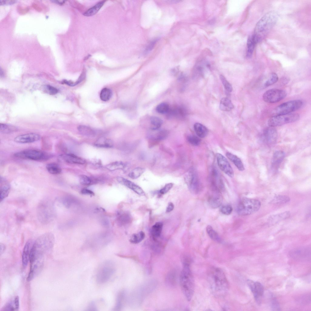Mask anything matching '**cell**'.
<instances>
[{
  "mask_svg": "<svg viewBox=\"0 0 311 311\" xmlns=\"http://www.w3.org/2000/svg\"><path fill=\"white\" fill-rule=\"evenodd\" d=\"M85 77V73L84 71L82 72L78 80L75 83L73 82V86H74L82 82Z\"/></svg>",
  "mask_w": 311,
  "mask_h": 311,
  "instance_id": "53",
  "label": "cell"
},
{
  "mask_svg": "<svg viewBox=\"0 0 311 311\" xmlns=\"http://www.w3.org/2000/svg\"><path fill=\"white\" fill-rule=\"evenodd\" d=\"M257 42L253 35L249 36L247 42L246 56L248 58H251L255 46Z\"/></svg>",
  "mask_w": 311,
  "mask_h": 311,
  "instance_id": "27",
  "label": "cell"
},
{
  "mask_svg": "<svg viewBox=\"0 0 311 311\" xmlns=\"http://www.w3.org/2000/svg\"><path fill=\"white\" fill-rule=\"evenodd\" d=\"M152 130L153 133H151L148 136L149 138L152 141H159L166 138L168 135V132L165 130Z\"/></svg>",
  "mask_w": 311,
  "mask_h": 311,
  "instance_id": "22",
  "label": "cell"
},
{
  "mask_svg": "<svg viewBox=\"0 0 311 311\" xmlns=\"http://www.w3.org/2000/svg\"><path fill=\"white\" fill-rule=\"evenodd\" d=\"M216 156L217 164L220 169L229 176L233 177L234 171L227 159L219 153H217Z\"/></svg>",
  "mask_w": 311,
  "mask_h": 311,
  "instance_id": "13",
  "label": "cell"
},
{
  "mask_svg": "<svg viewBox=\"0 0 311 311\" xmlns=\"http://www.w3.org/2000/svg\"><path fill=\"white\" fill-rule=\"evenodd\" d=\"M156 111L159 113L164 114L167 113L169 110V106L167 103L163 102L158 105L156 108Z\"/></svg>",
  "mask_w": 311,
  "mask_h": 311,
  "instance_id": "45",
  "label": "cell"
},
{
  "mask_svg": "<svg viewBox=\"0 0 311 311\" xmlns=\"http://www.w3.org/2000/svg\"><path fill=\"white\" fill-rule=\"evenodd\" d=\"M290 216V212L289 211H286L270 216L268 219V221L271 224H274L281 220L288 218Z\"/></svg>",
  "mask_w": 311,
  "mask_h": 311,
  "instance_id": "24",
  "label": "cell"
},
{
  "mask_svg": "<svg viewBox=\"0 0 311 311\" xmlns=\"http://www.w3.org/2000/svg\"><path fill=\"white\" fill-rule=\"evenodd\" d=\"M212 191V193L209 196L208 199V202L211 207L216 208L219 207L221 204L222 197L221 192L215 191Z\"/></svg>",
  "mask_w": 311,
  "mask_h": 311,
  "instance_id": "16",
  "label": "cell"
},
{
  "mask_svg": "<svg viewBox=\"0 0 311 311\" xmlns=\"http://www.w3.org/2000/svg\"><path fill=\"white\" fill-rule=\"evenodd\" d=\"M112 95V92L111 89L107 88H104L101 91L100 98L102 101H107L110 99Z\"/></svg>",
  "mask_w": 311,
  "mask_h": 311,
  "instance_id": "42",
  "label": "cell"
},
{
  "mask_svg": "<svg viewBox=\"0 0 311 311\" xmlns=\"http://www.w3.org/2000/svg\"><path fill=\"white\" fill-rule=\"evenodd\" d=\"M291 256L299 260H307L310 257V251L308 249L302 248L294 250L291 253Z\"/></svg>",
  "mask_w": 311,
  "mask_h": 311,
  "instance_id": "17",
  "label": "cell"
},
{
  "mask_svg": "<svg viewBox=\"0 0 311 311\" xmlns=\"http://www.w3.org/2000/svg\"><path fill=\"white\" fill-rule=\"evenodd\" d=\"M53 1V2H54L60 4H62L65 2V1L63 0H54Z\"/></svg>",
  "mask_w": 311,
  "mask_h": 311,
  "instance_id": "60",
  "label": "cell"
},
{
  "mask_svg": "<svg viewBox=\"0 0 311 311\" xmlns=\"http://www.w3.org/2000/svg\"><path fill=\"white\" fill-rule=\"evenodd\" d=\"M264 134L265 140L268 144H273L276 142L277 133L274 127H270L266 129L264 131Z\"/></svg>",
  "mask_w": 311,
  "mask_h": 311,
  "instance_id": "18",
  "label": "cell"
},
{
  "mask_svg": "<svg viewBox=\"0 0 311 311\" xmlns=\"http://www.w3.org/2000/svg\"><path fill=\"white\" fill-rule=\"evenodd\" d=\"M226 155L239 170L243 171L244 170V167L242 161L237 156L229 152H227Z\"/></svg>",
  "mask_w": 311,
  "mask_h": 311,
  "instance_id": "25",
  "label": "cell"
},
{
  "mask_svg": "<svg viewBox=\"0 0 311 311\" xmlns=\"http://www.w3.org/2000/svg\"><path fill=\"white\" fill-rule=\"evenodd\" d=\"M186 181L189 189L193 193H198L201 190V185L198 176L193 170H191L186 177Z\"/></svg>",
  "mask_w": 311,
  "mask_h": 311,
  "instance_id": "11",
  "label": "cell"
},
{
  "mask_svg": "<svg viewBox=\"0 0 311 311\" xmlns=\"http://www.w3.org/2000/svg\"><path fill=\"white\" fill-rule=\"evenodd\" d=\"M208 281L212 293L217 296L224 295L229 288V284L224 273L220 268H210L208 272Z\"/></svg>",
  "mask_w": 311,
  "mask_h": 311,
  "instance_id": "1",
  "label": "cell"
},
{
  "mask_svg": "<svg viewBox=\"0 0 311 311\" xmlns=\"http://www.w3.org/2000/svg\"><path fill=\"white\" fill-rule=\"evenodd\" d=\"M145 236V233L141 231L138 233L132 234L130 238V241L133 244H138L142 241L144 238Z\"/></svg>",
  "mask_w": 311,
  "mask_h": 311,
  "instance_id": "36",
  "label": "cell"
},
{
  "mask_svg": "<svg viewBox=\"0 0 311 311\" xmlns=\"http://www.w3.org/2000/svg\"><path fill=\"white\" fill-rule=\"evenodd\" d=\"M77 129L80 134L86 136H94L95 134L94 129L87 126L80 125L78 127Z\"/></svg>",
  "mask_w": 311,
  "mask_h": 311,
  "instance_id": "31",
  "label": "cell"
},
{
  "mask_svg": "<svg viewBox=\"0 0 311 311\" xmlns=\"http://www.w3.org/2000/svg\"><path fill=\"white\" fill-rule=\"evenodd\" d=\"M278 15L274 11L265 14L257 22L253 35L257 42L261 40L275 24Z\"/></svg>",
  "mask_w": 311,
  "mask_h": 311,
  "instance_id": "2",
  "label": "cell"
},
{
  "mask_svg": "<svg viewBox=\"0 0 311 311\" xmlns=\"http://www.w3.org/2000/svg\"><path fill=\"white\" fill-rule=\"evenodd\" d=\"M46 169L48 172L52 174H58L61 172V169L60 166L57 163H50L46 166Z\"/></svg>",
  "mask_w": 311,
  "mask_h": 311,
  "instance_id": "33",
  "label": "cell"
},
{
  "mask_svg": "<svg viewBox=\"0 0 311 311\" xmlns=\"http://www.w3.org/2000/svg\"><path fill=\"white\" fill-rule=\"evenodd\" d=\"M115 271V265L111 261L103 262L99 268L96 275L97 282L99 284H103L107 282Z\"/></svg>",
  "mask_w": 311,
  "mask_h": 311,
  "instance_id": "7",
  "label": "cell"
},
{
  "mask_svg": "<svg viewBox=\"0 0 311 311\" xmlns=\"http://www.w3.org/2000/svg\"><path fill=\"white\" fill-rule=\"evenodd\" d=\"M206 231L208 235L212 240L217 242L221 241V239L218 234L211 226H207Z\"/></svg>",
  "mask_w": 311,
  "mask_h": 311,
  "instance_id": "40",
  "label": "cell"
},
{
  "mask_svg": "<svg viewBox=\"0 0 311 311\" xmlns=\"http://www.w3.org/2000/svg\"><path fill=\"white\" fill-rule=\"evenodd\" d=\"M34 242L32 240L29 239L24 246L22 255V264L24 267L27 265L29 260L30 253Z\"/></svg>",
  "mask_w": 311,
  "mask_h": 311,
  "instance_id": "19",
  "label": "cell"
},
{
  "mask_svg": "<svg viewBox=\"0 0 311 311\" xmlns=\"http://www.w3.org/2000/svg\"><path fill=\"white\" fill-rule=\"evenodd\" d=\"M61 157L64 161L68 163L83 164L85 162L83 159L72 154H63Z\"/></svg>",
  "mask_w": 311,
  "mask_h": 311,
  "instance_id": "21",
  "label": "cell"
},
{
  "mask_svg": "<svg viewBox=\"0 0 311 311\" xmlns=\"http://www.w3.org/2000/svg\"><path fill=\"white\" fill-rule=\"evenodd\" d=\"M117 179L120 183L132 190L138 194L140 195L145 194L142 188L132 182L122 177H118Z\"/></svg>",
  "mask_w": 311,
  "mask_h": 311,
  "instance_id": "15",
  "label": "cell"
},
{
  "mask_svg": "<svg viewBox=\"0 0 311 311\" xmlns=\"http://www.w3.org/2000/svg\"><path fill=\"white\" fill-rule=\"evenodd\" d=\"M286 92L282 90L272 89L268 90L263 94L262 97L265 102L273 103L278 102L284 98L287 95Z\"/></svg>",
  "mask_w": 311,
  "mask_h": 311,
  "instance_id": "10",
  "label": "cell"
},
{
  "mask_svg": "<svg viewBox=\"0 0 311 311\" xmlns=\"http://www.w3.org/2000/svg\"><path fill=\"white\" fill-rule=\"evenodd\" d=\"M0 255H1L2 254H3V253L4 252V251H5V245L4 244H2L1 243H0Z\"/></svg>",
  "mask_w": 311,
  "mask_h": 311,
  "instance_id": "58",
  "label": "cell"
},
{
  "mask_svg": "<svg viewBox=\"0 0 311 311\" xmlns=\"http://www.w3.org/2000/svg\"><path fill=\"white\" fill-rule=\"evenodd\" d=\"M96 307L95 306V304L93 302H91L89 306L88 309H93V310H94V309H96Z\"/></svg>",
  "mask_w": 311,
  "mask_h": 311,
  "instance_id": "59",
  "label": "cell"
},
{
  "mask_svg": "<svg viewBox=\"0 0 311 311\" xmlns=\"http://www.w3.org/2000/svg\"><path fill=\"white\" fill-rule=\"evenodd\" d=\"M187 139L188 142L190 144L194 146L199 145L201 142V140L199 137L193 135L188 136Z\"/></svg>",
  "mask_w": 311,
  "mask_h": 311,
  "instance_id": "46",
  "label": "cell"
},
{
  "mask_svg": "<svg viewBox=\"0 0 311 311\" xmlns=\"http://www.w3.org/2000/svg\"><path fill=\"white\" fill-rule=\"evenodd\" d=\"M174 208V205L173 204L172 202L169 203L166 207V212L167 213L170 212Z\"/></svg>",
  "mask_w": 311,
  "mask_h": 311,
  "instance_id": "55",
  "label": "cell"
},
{
  "mask_svg": "<svg viewBox=\"0 0 311 311\" xmlns=\"http://www.w3.org/2000/svg\"><path fill=\"white\" fill-rule=\"evenodd\" d=\"M125 293L124 291H121L118 293L114 310H119L122 308L125 300Z\"/></svg>",
  "mask_w": 311,
  "mask_h": 311,
  "instance_id": "32",
  "label": "cell"
},
{
  "mask_svg": "<svg viewBox=\"0 0 311 311\" xmlns=\"http://www.w3.org/2000/svg\"><path fill=\"white\" fill-rule=\"evenodd\" d=\"M151 128L152 130L159 129L162 123V120L156 116L151 117L150 119Z\"/></svg>",
  "mask_w": 311,
  "mask_h": 311,
  "instance_id": "34",
  "label": "cell"
},
{
  "mask_svg": "<svg viewBox=\"0 0 311 311\" xmlns=\"http://www.w3.org/2000/svg\"><path fill=\"white\" fill-rule=\"evenodd\" d=\"M247 282L249 287L253 294L256 302L258 305H260L264 292L263 285L259 282H254L251 280H248Z\"/></svg>",
  "mask_w": 311,
  "mask_h": 311,
  "instance_id": "12",
  "label": "cell"
},
{
  "mask_svg": "<svg viewBox=\"0 0 311 311\" xmlns=\"http://www.w3.org/2000/svg\"><path fill=\"white\" fill-rule=\"evenodd\" d=\"M261 206L258 200L244 197L239 202L237 207L238 214L241 216L249 215L258 211Z\"/></svg>",
  "mask_w": 311,
  "mask_h": 311,
  "instance_id": "5",
  "label": "cell"
},
{
  "mask_svg": "<svg viewBox=\"0 0 311 311\" xmlns=\"http://www.w3.org/2000/svg\"><path fill=\"white\" fill-rule=\"evenodd\" d=\"M285 154L282 151H278L275 152L272 160V166L274 169H277L285 158Z\"/></svg>",
  "mask_w": 311,
  "mask_h": 311,
  "instance_id": "23",
  "label": "cell"
},
{
  "mask_svg": "<svg viewBox=\"0 0 311 311\" xmlns=\"http://www.w3.org/2000/svg\"><path fill=\"white\" fill-rule=\"evenodd\" d=\"M299 118V115L296 113L276 115L269 119L268 124L272 127L280 126L296 121Z\"/></svg>",
  "mask_w": 311,
  "mask_h": 311,
  "instance_id": "8",
  "label": "cell"
},
{
  "mask_svg": "<svg viewBox=\"0 0 311 311\" xmlns=\"http://www.w3.org/2000/svg\"><path fill=\"white\" fill-rule=\"evenodd\" d=\"M15 2L14 0H0V4L1 5L10 4L15 3Z\"/></svg>",
  "mask_w": 311,
  "mask_h": 311,
  "instance_id": "56",
  "label": "cell"
},
{
  "mask_svg": "<svg viewBox=\"0 0 311 311\" xmlns=\"http://www.w3.org/2000/svg\"><path fill=\"white\" fill-rule=\"evenodd\" d=\"M143 168L137 167L132 170L129 174V177L132 179H136L139 177L145 172Z\"/></svg>",
  "mask_w": 311,
  "mask_h": 311,
  "instance_id": "41",
  "label": "cell"
},
{
  "mask_svg": "<svg viewBox=\"0 0 311 311\" xmlns=\"http://www.w3.org/2000/svg\"><path fill=\"white\" fill-rule=\"evenodd\" d=\"M81 193L83 194L91 195H94V193L92 191L86 189H82L81 191Z\"/></svg>",
  "mask_w": 311,
  "mask_h": 311,
  "instance_id": "54",
  "label": "cell"
},
{
  "mask_svg": "<svg viewBox=\"0 0 311 311\" xmlns=\"http://www.w3.org/2000/svg\"><path fill=\"white\" fill-rule=\"evenodd\" d=\"M219 108L222 111H229L234 108V105L229 98L223 97L220 101Z\"/></svg>",
  "mask_w": 311,
  "mask_h": 311,
  "instance_id": "29",
  "label": "cell"
},
{
  "mask_svg": "<svg viewBox=\"0 0 311 311\" xmlns=\"http://www.w3.org/2000/svg\"><path fill=\"white\" fill-rule=\"evenodd\" d=\"M40 135L35 133H30L17 136L14 139V141L19 143H28L36 142L39 140Z\"/></svg>",
  "mask_w": 311,
  "mask_h": 311,
  "instance_id": "14",
  "label": "cell"
},
{
  "mask_svg": "<svg viewBox=\"0 0 311 311\" xmlns=\"http://www.w3.org/2000/svg\"><path fill=\"white\" fill-rule=\"evenodd\" d=\"M17 130V128L15 126L5 124H0L1 133L4 134L10 133Z\"/></svg>",
  "mask_w": 311,
  "mask_h": 311,
  "instance_id": "39",
  "label": "cell"
},
{
  "mask_svg": "<svg viewBox=\"0 0 311 311\" xmlns=\"http://www.w3.org/2000/svg\"><path fill=\"white\" fill-rule=\"evenodd\" d=\"M232 208L229 205H226L222 206L220 208V211L224 214H230L232 211Z\"/></svg>",
  "mask_w": 311,
  "mask_h": 311,
  "instance_id": "49",
  "label": "cell"
},
{
  "mask_svg": "<svg viewBox=\"0 0 311 311\" xmlns=\"http://www.w3.org/2000/svg\"><path fill=\"white\" fill-rule=\"evenodd\" d=\"M270 307L272 310L273 311L280 310L279 303L275 297L272 293L270 294Z\"/></svg>",
  "mask_w": 311,
  "mask_h": 311,
  "instance_id": "44",
  "label": "cell"
},
{
  "mask_svg": "<svg viewBox=\"0 0 311 311\" xmlns=\"http://www.w3.org/2000/svg\"><path fill=\"white\" fill-rule=\"evenodd\" d=\"M303 104V102L299 100L288 101L282 103L275 108L274 113L276 115L290 114L300 108Z\"/></svg>",
  "mask_w": 311,
  "mask_h": 311,
  "instance_id": "9",
  "label": "cell"
},
{
  "mask_svg": "<svg viewBox=\"0 0 311 311\" xmlns=\"http://www.w3.org/2000/svg\"><path fill=\"white\" fill-rule=\"evenodd\" d=\"M182 291L186 299L190 301L194 292L195 284L193 277L189 264L184 262L179 277Z\"/></svg>",
  "mask_w": 311,
  "mask_h": 311,
  "instance_id": "3",
  "label": "cell"
},
{
  "mask_svg": "<svg viewBox=\"0 0 311 311\" xmlns=\"http://www.w3.org/2000/svg\"><path fill=\"white\" fill-rule=\"evenodd\" d=\"M10 189V186L9 182L5 178L1 177L0 180L1 202L8 197Z\"/></svg>",
  "mask_w": 311,
  "mask_h": 311,
  "instance_id": "20",
  "label": "cell"
},
{
  "mask_svg": "<svg viewBox=\"0 0 311 311\" xmlns=\"http://www.w3.org/2000/svg\"><path fill=\"white\" fill-rule=\"evenodd\" d=\"M79 181L81 184L84 185H90L91 183V179L85 175H81L80 176Z\"/></svg>",
  "mask_w": 311,
  "mask_h": 311,
  "instance_id": "48",
  "label": "cell"
},
{
  "mask_svg": "<svg viewBox=\"0 0 311 311\" xmlns=\"http://www.w3.org/2000/svg\"><path fill=\"white\" fill-rule=\"evenodd\" d=\"M220 78L226 91L229 92H232L233 90L232 87L225 77L223 75H220Z\"/></svg>",
  "mask_w": 311,
  "mask_h": 311,
  "instance_id": "47",
  "label": "cell"
},
{
  "mask_svg": "<svg viewBox=\"0 0 311 311\" xmlns=\"http://www.w3.org/2000/svg\"><path fill=\"white\" fill-rule=\"evenodd\" d=\"M289 197L286 195H278L275 196L270 201L272 204H282L287 203L290 201Z\"/></svg>",
  "mask_w": 311,
  "mask_h": 311,
  "instance_id": "37",
  "label": "cell"
},
{
  "mask_svg": "<svg viewBox=\"0 0 311 311\" xmlns=\"http://www.w3.org/2000/svg\"><path fill=\"white\" fill-rule=\"evenodd\" d=\"M125 167V165L121 161H116L110 163L106 166V168L110 171L118 169H122Z\"/></svg>",
  "mask_w": 311,
  "mask_h": 311,
  "instance_id": "35",
  "label": "cell"
},
{
  "mask_svg": "<svg viewBox=\"0 0 311 311\" xmlns=\"http://www.w3.org/2000/svg\"><path fill=\"white\" fill-rule=\"evenodd\" d=\"M106 1L103 0L99 2L94 6L91 8L86 11L84 14L85 16H89L96 14L104 5Z\"/></svg>",
  "mask_w": 311,
  "mask_h": 311,
  "instance_id": "30",
  "label": "cell"
},
{
  "mask_svg": "<svg viewBox=\"0 0 311 311\" xmlns=\"http://www.w3.org/2000/svg\"><path fill=\"white\" fill-rule=\"evenodd\" d=\"M194 128L196 134L200 138L205 137L208 133L207 128L199 123H196L194 124Z\"/></svg>",
  "mask_w": 311,
  "mask_h": 311,
  "instance_id": "26",
  "label": "cell"
},
{
  "mask_svg": "<svg viewBox=\"0 0 311 311\" xmlns=\"http://www.w3.org/2000/svg\"><path fill=\"white\" fill-rule=\"evenodd\" d=\"M157 40L156 39L151 41L148 45L144 51V53L145 54H148L153 48L155 44L157 42Z\"/></svg>",
  "mask_w": 311,
  "mask_h": 311,
  "instance_id": "51",
  "label": "cell"
},
{
  "mask_svg": "<svg viewBox=\"0 0 311 311\" xmlns=\"http://www.w3.org/2000/svg\"><path fill=\"white\" fill-rule=\"evenodd\" d=\"M16 158L38 161L47 160L52 155L46 152L34 149H27L17 152L14 154Z\"/></svg>",
  "mask_w": 311,
  "mask_h": 311,
  "instance_id": "6",
  "label": "cell"
},
{
  "mask_svg": "<svg viewBox=\"0 0 311 311\" xmlns=\"http://www.w3.org/2000/svg\"><path fill=\"white\" fill-rule=\"evenodd\" d=\"M173 184L172 183H167L159 191V193L162 194H164L167 193L172 187Z\"/></svg>",
  "mask_w": 311,
  "mask_h": 311,
  "instance_id": "50",
  "label": "cell"
},
{
  "mask_svg": "<svg viewBox=\"0 0 311 311\" xmlns=\"http://www.w3.org/2000/svg\"><path fill=\"white\" fill-rule=\"evenodd\" d=\"M46 89L47 91L49 92V93L51 95H54L56 94L58 92V90L56 88L50 85H46Z\"/></svg>",
  "mask_w": 311,
  "mask_h": 311,
  "instance_id": "52",
  "label": "cell"
},
{
  "mask_svg": "<svg viewBox=\"0 0 311 311\" xmlns=\"http://www.w3.org/2000/svg\"><path fill=\"white\" fill-rule=\"evenodd\" d=\"M3 74H3V72L2 71V70H1V69H0V76H1V77H2V76H3Z\"/></svg>",
  "mask_w": 311,
  "mask_h": 311,
  "instance_id": "61",
  "label": "cell"
},
{
  "mask_svg": "<svg viewBox=\"0 0 311 311\" xmlns=\"http://www.w3.org/2000/svg\"><path fill=\"white\" fill-rule=\"evenodd\" d=\"M37 215L39 221L47 224L53 221L56 216V212L53 203L50 200H45L39 204L37 208Z\"/></svg>",
  "mask_w": 311,
  "mask_h": 311,
  "instance_id": "4",
  "label": "cell"
},
{
  "mask_svg": "<svg viewBox=\"0 0 311 311\" xmlns=\"http://www.w3.org/2000/svg\"><path fill=\"white\" fill-rule=\"evenodd\" d=\"M289 81V79L287 77H282L280 80L281 84L282 85H285L288 83Z\"/></svg>",
  "mask_w": 311,
  "mask_h": 311,
  "instance_id": "57",
  "label": "cell"
},
{
  "mask_svg": "<svg viewBox=\"0 0 311 311\" xmlns=\"http://www.w3.org/2000/svg\"><path fill=\"white\" fill-rule=\"evenodd\" d=\"M94 145L99 147L110 148L113 146V143L110 139L101 137L95 142Z\"/></svg>",
  "mask_w": 311,
  "mask_h": 311,
  "instance_id": "28",
  "label": "cell"
},
{
  "mask_svg": "<svg viewBox=\"0 0 311 311\" xmlns=\"http://www.w3.org/2000/svg\"><path fill=\"white\" fill-rule=\"evenodd\" d=\"M278 77L276 73L274 72L272 73L264 83L263 84L264 87H267L275 83L278 81Z\"/></svg>",
  "mask_w": 311,
  "mask_h": 311,
  "instance_id": "43",
  "label": "cell"
},
{
  "mask_svg": "<svg viewBox=\"0 0 311 311\" xmlns=\"http://www.w3.org/2000/svg\"><path fill=\"white\" fill-rule=\"evenodd\" d=\"M162 227L163 224L161 222H156L152 226V233L153 237L157 238L160 236Z\"/></svg>",
  "mask_w": 311,
  "mask_h": 311,
  "instance_id": "38",
  "label": "cell"
}]
</instances>
